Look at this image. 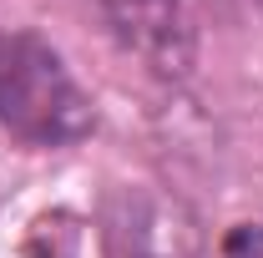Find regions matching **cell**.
Listing matches in <instances>:
<instances>
[{
    "label": "cell",
    "instance_id": "6da1fadb",
    "mask_svg": "<svg viewBox=\"0 0 263 258\" xmlns=\"http://www.w3.org/2000/svg\"><path fill=\"white\" fill-rule=\"evenodd\" d=\"M0 132L41 152L76 147L97 132L91 91L46 35L21 26H0Z\"/></svg>",
    "mask_w": 263,
    "mask_h": 258
},
{
    "label": "cell",
    "instance_id": "7a4b0ae2",
    "mask_svg": "<svg viewBox=\"0 0 263 258\" xmlns=\"http://www.w3.org/2000/svg\"><path fill=\"white\" fill-rule=\"evenodd\" d=\"M97 15L111 31V41L127 56H137L152 76L182 81L193 71L197 31L187 0H97Z\"/></svg>",
    "mask_w": 263,
    "mask_h": 258
},
{
    "label": "cell",
    "instance_id": "3957f363",
    "mask_svg": "<svg viewBox=\"0 0 263 258\" xmlns=\"http://www.w3.org/2000/svg\"><path fill=\"white\" fill-rule=\"evenodd\" d=\"M223 258H263V223H238L223 238Z\"/></svg>",
    "mask_w": 263,
    "mask_h": 258
},
{
    "label": "cell",
    "instance_id": "277c9868",
    "mask_svg": "<svg viewBox=\"0 0 263 258\" xmlns=\"http://www.w3.org/2000/svg\"><path fill=\"white\" fill-rule=\"evenodd\" d=\"M238 5H263V0H238Z\"/></svg>",
    "mask_w": 263,
    "mask_h": 258
}]
</instances>
